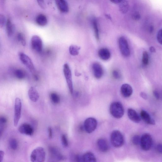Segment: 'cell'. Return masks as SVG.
Segmentation results:
<instances>
[{
    "label": "cell",
    "mask_w": 162,
    "mask_h": 162,
    "mask_svg": "<svg viewBox=\"0 0 162 162\" xmlns=\"http://www.w3.org/2000/svg\"><path fill=\"white\" fill-rule=\"evenodd\" d=\"M98 55L101 59L105 61L108 60L111 56L110 51L106 48L100 49L98 52Z\"/></svg>",
    "instance_id": "44dd1931"
},
{
    "label": "cell",
    "mask_w": 162,
    "mask_h": 162,
    "mask_svg": "<svg viewBox=\"0 0 162 162\" xmlns=\"http://www.w3.org/2000/svg\"><path fill=\"white\" fill-rule=\"evenodd\" d=\"M5 153L4 151L2 150H0V162L2 161L3 160Z\"/></svg>",
    "instance_id": "b9f144b4"
},
{
    "label": "cell",
    "mask_w": 162,
    "mask_h": 162,
    "mask_svg": "<svg viewBox=\"0 0 162 162\" xmlns=\"http://www.w3.org/2000/svg\"><path fill=\"white\" fill-rule=\"evenodd\" d=\"M153 94L157 100L160 99V95L158 92L156 90L153 91Z\"/></svg>",
    "instance_id": "60d3db41"
},
{
    "label": "cell",
    "mask_w": 162,
    "mask_h": 162,
    "mask_svg": "<svg viewBox=\"0 0 162 162\" xmlns=\"http://www.w3.org/2000/svg\"><path fill=\"white\" fill-rule=\"evenodd\" d=\"M80 49V47L76 45H71L69 48V53L74 56H77L79 54Z\"/></svg>",
    "instance_id": "d4e9b609"
},
{
    "label": "cell",
    "mask_w": 162,
    "mask_h": 162,
    "mask_svg": "<svg viewBox=\"0 0 162 162\" xmlns=\"http://www.w3.org/2000/svg\"><path fill=\"white\" fill-rule=\"evenodd\" d=\"M19 59L30 70L33 72L34 71L35 67L31 59L27 55L23 53L19 54Z\"/></svg>",
    "instance_id": "30bf717a"
},
{
    "label": "cell",
    "mask_w": 162,
    "mask_h": 162,
    "mask_svg": "<svg viewBox=\"0 0 162 162\" xmlns=\"http://www.w3.org/2000/svg\"><path fill=\"white\" fill-rule=\"evenodd\" d=\"M34 77L36 81H37L38 80L39 78H38V76L37 75H34Z\"/></svg>",
    "instance_id": "c3c4849f"
},
{
    "label": "cell",
    "mask_w": 162,
    "mask_h": 162,
    "mask_svg": "<svg viewBox=\"0 0 162 162\" xmlns=\"http://www.w3.org/2000/svg\"><path fill=\"white\" fill-rule=\"evenodd\" d=\"M110 141L113 147L116 148H120L124 144V136L120 131L114 130L111 134Z\"/></svg>",
    "instance_id": "7a4b0ae2"
},
{
    "label": "cell",
    "mask_w": 162,
    "mask_h": 162,
    "mask_svg": "<svg viewBox=\"0 0 162 162\" xmlns=\"http://www.w3.org/2000/svg\"><path fill=\"white\" fill-rule=\"evenodd\" d=\"M124 0H110L111 2L115 4H120Z\"/></svg>",
    "instance_id": "ee69618b"
},
{
    "label": "cell",
    "mask_w": 162,
    "mask_h": 162,
    "mask_svg": "<svg viewBox=\"0 0 162 162\" xmlns=\"http://www.w3.org/2000/svg\"><path fill=\"white\" fill-rule=\"evenodd\" d=\"M157 38L158 42L161 44L162 42L161 29L158 32L157 34Z\"/></svg>",
    "instance_id": "74e56055"
},
{
    "label": "cell",
    "mask_w": 162,
    "mask_h": 162,
    "mask_svg": "<svg viewBox=\"0 0 162 162\" xmlns=\"http://www.w3.org/2000/svg\"><path fill=\"white\" fill-rule=\"evenodd\" d=\"M6 22V18L5 16L0 14V28H2L4 26Z\"/></svg>",
    "instance_id": "836d02e7"
},
{
    "label": "cell",
    "mask_w": 162,
    "mask_h": 162,
    "mask_svg": "<svg viewBox=\"0 0 162 162\" xmlns=\"http://www.w3.org/2000/svg\"><path fill=\"white\" fill-rule=\"evenodd\" d=\"M7 122V120L6 117H0V125L3 126L6 124Z\"/></svg>",
    "instance_id": "f35d334b"
},
{
    "label": "cell",
    "mask_w": 162,
    "mask_h": 162,
    "mask_svg": "<svg viewBox=\"0 0 162 162\" xmlns=\"http://www.w3.org/2000/svg\"><path fill=\"white\" fill-rule=\"evenodd\" d=\"M37 24L41 27H44L48 23L47 17L43 14H40L37 17L36 19Z\"/></svg>",
    "instance_id": "7402d4cb"
},
{
    "label": "cell",
    "mask_w": 162,
    "mask_h": 162,
    "mask_svg": "<svg viewBox=\"0 0 162 162\" xmlns=\"http://www.w3.org/2000/svg\"><path fill=\"white\" fill-rule=\"evenodd\" d=\"M31 44L32 49L38 53L42 52L43 49V43L41 38L38 36H33L31 39Z\"/></svg>",
    "instance_id": "9c48e42d"
},
{
    "label": "cell",
    "mask_w": 162,
    "mask_h": 162,
    "mask_svg": "<svg viewBox=\"0 0 162 162\" xmlns=\"http://www.w3.org/2000/svg\"><path fill=\"white\" fill-rule=\"evenodd\" d=\"M17 37L18 41L21 42L23 46H25L26 44V41L24 34L22 32L19 33Z\"/></svg>",
    "instance_id": "f1b7e54d"
},
{
    "label": "cell",
    "mask_w": 162,
    "mask_h": 162,
    "mask_svg": "<svg viewBox=\"0 0 162 162\" xmlns=\"http://www.w3.org/2000/svg\"><path fill=\"white\" fill-rule=\"evenodd\" d=\"M112 75L113 77L115 79H119L121 77L120 73L117 71L114 70L113 71Z\"/></svg>",
    "instance_id": "d590c367"
},
{
    "label": "cell",
    "mask_w": 162,
    "mask_h": 162,
    "mask_svg": "<svg viewBox=\"0 0 162 162\" xmlns=\"http://www.w3.org/2000/svg\"><path fill=\"white\" fill-rule=\"evenodd\" d=\"M149 31L150 33H152L154 30V28L152 26H150L149 28Z\"/></svg>",
    "instance_id": "bcb514c9"
},
{
    "label": "cell",
    "mask_w": 162,
    "mask_h": 162,
    "mask_svg": "<svg viewBox=\"0 0 162 162\" xmlns=\"http://www.w3.org/2000/svg\"><path fill=\"white\" fill-rule=\"evenodd\" d=\"M140 96L144 99L146 100L147 99V95L144 92H141L140 94Z\"/></svg>",
    "instance_id": "f6af8a7d"
},
{
    "label": "cell",
    "mask_w": 162,
    "mask_h": 162,
    "mask_svg": "<svg viewBox=\"0 0 162 162\" xmlns=\"http://www.w3.org/2000/svg\"><path fill=\"white\" fill-rule=\"evenodd\" d=\"M28 94L30 99L32 102H36L39 100V95L35 87H31L29 90Z\"/></svg>",
    "instance_id": "d6986e66"
},
{
    "label": "cell",
    "mask_w": 162,
    "mask_h": 162,
    "mask_svg": "<svg viewBox=\"0 0 162 162\" xmlns=\"http://www.w3.org/2000/svg\"><path fill=\"white\" fill-rule=\"evenodd\" d=\"M46 153L44 149L38 147L32 152L30 156L31 160L32 162H43L45 159Z\"/></svg>",
    "instance_id": "3957f363"
},
{
    "label": "cell",
    "mask_w": 162,
    "mask_h": 162,
    "mask_svg": "<svg viewBox=\"0 0 162 162\" xmlns=\"http://www.w3.org/2000/svg\"><path fill=\"white\" fill-rule=\"evenodd\" d=\"M121 92L123 97H129L132 94V88L130 85L128 84H124L121 86Z\"/></svg>",
    "instance_id": "5bb4252c"
},
{
    "label": "cell",
    "mask_w": 162,
    "mask_h": 162,
    "mask_svg": "<svg viewBox=\"0 0 162 162\" xmlns=\"http://www.w3.org/2000/svg\"><path fill=\"white\" fill-rule=\"evenodd\" d=\"M50 98L54 104H57L60 102V97L56 92H52L50 95Z\"/></svg>",
    "instance_id": "83f0119b"
},
{
    "label": "cell",
    "mask_w": 162,
    "mask_h": 162,
    "mask_svg": "<svg viewBox=\"0 0 162 162\" xmlns=\"http://www.w3.org/2000/svg\"><path fill=\"white\" fill-rule=\"evenodd\" d=\"M62 144L65 147H66L68 145V142L67 136L65 134L62 135L61 137Z\"/></svg>",
    "instance_id": "d6a6232c"
},
{
    "label": "cell",
    "mask_w": 162,
    "mask_h": 162,
    "mask_svg": "<svg viewBox=\"0 0 162 162\" xmlns=\"http://www.w3.org/2000/svg\"><path fill=\"white\" fill-rule=\"evenodd\" d=\"M49 136L50 138H52L53 136L52 130L51 128L49 127L48 129Z\"/></svg>",
    "instance_id": "7bdbcfd3"
},
{
    "label": "cell",
    "mask_w": 162,
    "mask_h": 162,
    "mask_svg": "<svg viewBox=\"0 0 162 162\" xmlns=\"http://www.w3.org/2000/svg\"><path fill=\"white\" fill-rule=\"evenodd\" d=\"M9 145L10 148L12 150H16L18 146L17 140L14 138L10 139L9 141Z\"/></svg>",
    "instance_id": "f546056e"
},
{
    "label": "cell",
    "mask_w": 162,
    "mask_h": 162,
    "mask_svg": "<svg viewBox=\"0 0 162 162\" xmlns=\"http://www.w3.org/2000/svg\"><path fill=\"white\" fill-rule=\"evenodd\" d=\"M19 132L27 135H32L34 132L33 127L30 124L25 123L21 125L19 127Z\"/></svg>",
    "instance_id": "8fae6325"
},
{
    "label": "cell",
    "mask_w": 162,
    "mask_h": 162,
    "mask_svg": "<svg viewBox=\"0 0 162 162\" xmlns=\"http://www.w3.org/2000/svg\"><path fill=\"white\" fill-rule=\"evenodd\" d=\"M14 74L17 78L20 80L24 79L26 76L25 72L21 69H17L15 70Z\"/></svg>",
    "instance_id": "484cf974"
},
{
    "label": "cell",
    "mask_w": 162,
    "mask_h": 162,
    "mask_svg": "<svg viewBox=\"0 0 162 162\" xmlns=\"http://www.w3.org/2000/svg\"><path fill=\"white\" fill-rule=\"evenodd\" d=\"M110 111L114 117L119 119L123 116L125 110L123 106L121 103L115 102L110 105Z\"/></svg>",
    "instance_id": "6da1fadb"
},
{
    "label": "cell",
    "mask_w": 162,
    "mask_h": 162,
    "mask_svg": "<svg viewBox=\"0 0 162 162\" xmlns=\"http://www.w3.org/2000/svg\"><path fill=\"white\" fill-rule=\"evenodd\" d=\"M127 113L129 118L132 121L136 123H139L140 122L141 117L134 110L129 108L128 110Z\"/></svg>",
    "instance_id": "2e32d148"
},
{
    "label": "cell",
    "mask_w": 162,
    "mask_h": 162,
    "mask_svg": "<svg viewBox=\"0 0 162 162\" xmlns=\"http://www.w3.org/2000/svg\"><path fill=\"white\" fill-rule=\"evenodd\" d=\"M92 69L94 76L96 78L99 79L102 77L103 75V70L100 63L97 62L94 63L92 65Z\"/></svg>",
    "instance_id": "7c38bea8"
},
{
    "label": "cell",
    "mask_w": 162,
    "mask_h": 162,
    "mask_svg": "<svg viewBox=\"0 0 162 162\" xmlns=\"http://www.w3.org/2000/svg\"><path fill=\"white\" fill-rule=\"evenodd\" d=\"M82 162H96L97 159L95 155L91 152H86L82 155Z\"/></svg>",
    "instance_id": "ffe728a7"
},
{
    "label": "cell",
    "mask_w": 162,
    "mask_h": 162,
    "mask_svg": "<svg viewBox=\"0 0 162 162\" xmlns=\"http://www.w3.org/2000/svg\"><path fill=\"white\" fill-rule=\"evenodd\" d=\"M120 4L119 10L123 14H125L127 13L129 8L128 2L125 0H124Z\"/></svg>",
    "instance_id": "603a6c76"
},
{
    "label": "cell",
    "mask_w": 162,
    "mask_h": 162,
    "mask_svg": "<svg viewBox=\"0 0 162 162\" xmlns=\"http://www.w3.org/2000/svg\"><path fill=\"white\" fill-rule=\"evenodd\" d=\"M142 62L143 65L147 66L149 63V56L147 52H144L143 55Z\"/></svg>",
    "instance_id": "1f68e13d"
},
{
    "label": "cell",
    "mask_w": 162,
    "mask_h": 162,
    "mask_svg": "<svg viewBox=\"0 0 162 162\" xmlns=\"http://www.w3.org/2000/svg\"><path fill=\"white\" fill-rule=\"evenodd\" d=\"M49 150L51 156L53 158L58 160H63L65 159L64 156L57 148L54 147H50Z\"/></svg>",
    "instance_id": "4fadbf2b"
},
{
    "label": "cell",
    "mask_w": 162,
    "mask_h": 162,
    "mask_svg": "<svg viewBox=\"0 0 162 162\" xmlns=\"http://www.w3.org/2000/svg\"><path fill=\"white\" fill-rule=\"evenodd\" d=\"M63 71L69 91L71 94H73L74 89L72 73L70 68L67 64L66 63L64 64Z\"/></svg>",
    "instance_id": "277c9868"
},
{
    "label": "cell",
    "mask_w": 162,
    "mask_h": 162,
    "mask_svg": "<svg viewBox=\"0 0 162 162\" xmlns=\"http://www.w3.org/2000/svg\"><path fill=\"white\" fill-rule=\"evenodd\" d=\"M97 146L100 151L106 152L109 150V146L107 141L103 138L99 139L97 143Z\"/></svg>",
    "instance_id": "9a60e30c"
},
{
    "label": "cell",
    "mask_w": 162,
    "mask_h": 162,
    "mask_svg": "<svg viewBox=\"0 0 162 162\" xmlns=\"http://www.w3.org/2000/svg\"><path fill=\"white\" fill-rule=\"evenodd\" d=\"M6 30L8 36L11 37L13 33L14 28L12 21L10 19H8L7 22Z\"/></svg>",
    "instance_id": "cb8c5ba5"
},
{
    "label": "cell",
    "mask_w": 162,
    "mask_h": 162,
    "mask_svg": "<svg viewBox=\"0 0 162 162\" xmlns=\"http://www.w3.org/2000/svg\"><path fill=\"white\" fill-rule=\"evenodd\" d=\"M141 137L139 135H134L132 138L131 142L133 145H138L140 144Z\"/></svg>",
    "instance_id": "4dcf8cb0"
},
{
    "label": "cell",
    "mask_w": 162,
    "mask_h": 162,
    "mask_svg": "<svg viewBox=\"0 0 162 162\" xmlns=\"http://www.w3.org/2000/svg\"><path fill=\"white\" fill-rule=\"evenodd\" d=\"M119 44L122 54L126 57H128L130 54V51L128 41L124 37H121L119 40Z\"/></svg>",
    "instance_id": "8992f818"
},
{
    "label": "cell",
    "mask_w": 162,
    "mask_h": 162,
    "mask_svg": "<svg viewBox=\"0 0 162 162\" xmlns=\"http://www.w3.org/2000/svg\"><path fill=\"white\" fill-rule=\"evenodd\" d=\"M57 7L63 13H67L69 11L68 4L66 0H55Z\"/></svg>",
    "instance_id": "e0dca14e"
},
{
    "label": "cell",
    "mask_w": 162,
    "mask_h": 162,
    "mask_svg": "<svg viewBox=\"0 0 162 162\" xmlns=\"http://www.w3.org/2000/svg\"><path fill=\"white\" fill-rule=\"evenodd\" d=\"M97 120L93 118H89L84 121L83 126L85 131L88 133L93 132L97 125Z\"/></svg>",
    "instance_id": "52a82bcc"
},
{
    "label": "cell",
    "mask_w": 162,
    "mask_h": 162,
    "mask_svg": "<svg viewBox=\"0 0 162 162\" xmlns=\"http://www.w3.org/2000/svg\"><path fill=\"white\" fill-rule=\"evenodd\" d=\"M141 118L146 123L149 125H155V120L152 118L150 115L146 111L142 110L140 112Z\"/></svg>",
    "instance_id": "ac0fdd59"
},
{
    "label": "cell",
    "mask_w": 162,
    "mask_h": 162,
    "mask_svg": "<svg viewBox=\"0 0 162 162\" xmlns=\"http://www.w3.org/2000/svg\"><path fill=\"white\" fill-rule=\"evenodd\" d=\"M156 150L160 154L162 153V145L161 144H158L156 147Z\"/></svg>",
    "instance_id": "ab89813d"
},
{
    "label": "cell",
    "mask_w": 162,
    "mask_h": 162,
    "mask_svg": "<svg viewBox=\"0 0 162 162\" xmlns=\"http://www.w3.org/2000/svg\"><path fill=\"white\" fill-rule=\"evenodd\" d=\"M22 110V103L21 100L18 98H16L14 105V124L16 127L20 120Z\"/></svg>",
    "instance_id": "ba28073f"
},
{
    "label": "cell",
    "mask_w": 162,
    "mask_h": 162,
    "mask_svg": "<svg viewBox=\"0 0 162 162\" xmlns=\"http://www.w3.org/2000/svg\"><path fill=\"white\" fill-rule=\"evenodd\" d=\"M92 22L96 38L99 41L100 39L99 32L97 20L95 19H94Z\"/></svg>",
    "instance_id": "4316f807"
},
{
    "label": "cell",
    "mask_w": 162,
    "mask_h": 162,
    "mask_svg": "<svg viewBox=\"0 0 162 162\" xmlns=\"http://www.w3.org/2000/svg\"><path fill=\"white\" fill-rule=\"evenodd\" d=\"M37 3L40 7L45 10L46 8V6L44 0H37Z\"/></svg>",
    "instance_id": "8d00e7d4"
},
{
    "label": "cell",
    "mask_w": 162,
    "mask_h": 162,
    "mask_svg": "<svg viewBox=\"0 0 162 162\" xmlns=\"http://www.w3.org/2000/svg\"><path fill=\"white\" fill-rule=\"evenodd\" d=\"M152 143V138L148 133L144 134L141 137L140 144L141 148L144 151H147L150 150Z\"/></svg>",
    "instance_id": "5b68a950"
},
{
    "label": "cell",
    "mask_w": 162,
    "mask_h": 162,
    "mask_svg": "<svg viewBox=\"0 0 162 162\" xmlns=\"http://www.w3.org/2000/svg\"><path fill=\"white\" fill-rule=\"evenodd\" d=\"M150 51L152 53H154L155 52V50L153 47H151L150 48Z\"/></svg>",
    "instance_id": "7dc6e473"
},
{
    "label": "cell",
    "mask_w": 162,
    "mask_h": 162,
    "mask_svg": "<svg viewBox=\"0 0 162 162\" xmlns=\"http://www.w3.org/2000/svg\"><path fill=\"white\" fill-rule=\"evenodd\" d=\"M132 17L134 20L138 21L140 19L141 16L139 12H135L132 14Z\"/></svg>",
    "instance_id": "e575fe53"
}]
</instances>
